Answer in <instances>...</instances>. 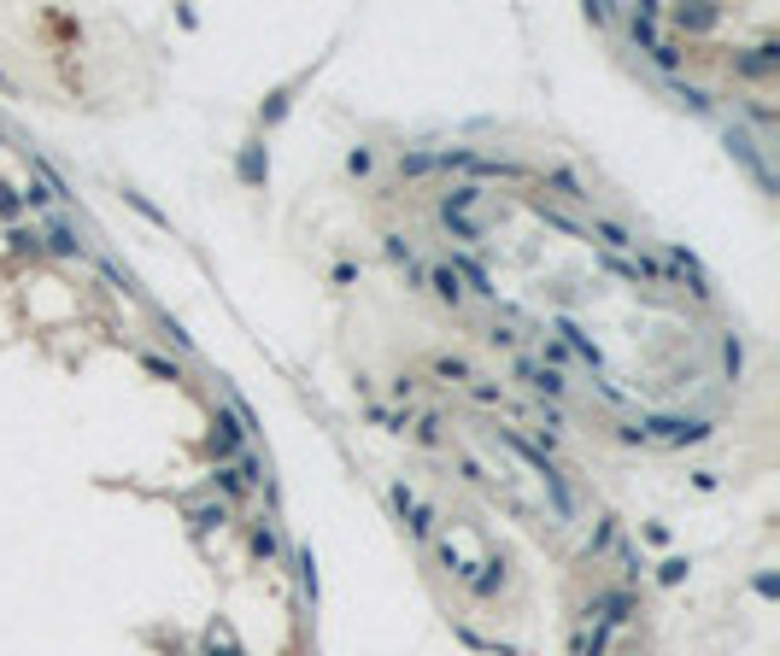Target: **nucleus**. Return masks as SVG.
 <instances>
[{
    "instance_id": "0eeeda50",
    "label": "nucleus",
    "mask_w": 780,
    "mask_h": 656,
    "mask_svg": "<svg viewBox=\"0 0 780 656\" xmlns=\"http://www.w3.org/2000/svg\"><path fill=\"white\" fill-rule=\"evenodd\" d=\"M394 504H399V510H405V516H411V528L423 533V539H435V510H428V504H417V492L405 487V481H399V487H394Z\"/></svg>"
},
{
    "instance_id": "aec40b11",
    "label": "nucleus",
    "mask_w": 780,
    "mask_h": 656,
    "mask_svg": "<svg viewBox=\"0 0 780 656\" xmlns=\"http://www.w3.org/2000/svg\"><path fill=\"white\" fill-rule=\"evenodd\" d=\"M129 206L142 211V217H153V223H165V211H158V206H147V199H142V194H129Z\"/></svg>"
},
{
    "instance_id": "412c9836",
    "label": "nucleus",
    "mask_w": 780,
    "mask_h": 656,
    "mask_svg": "<svg viewBox=\"0 0 780 656\" xmlns=\"http://www.w3.org/2000/svg\"><path fill=\"white\" fill-rule=\"evenodd\" d=\"M657 574H663L669 587H675V580H681V574H687V563H681V557H669V563H663V569H657Z\"/></svg>"
},
{
    "instance_id": "a211bd4d",
    "label": "nucleus",
    "mask_w": 780,
    "mask_h": 656,
    "mask_svg": "<svg viewBox=\"0 0 780 656\" xmlns=\"http://www.w3.org/2000/svg\"><path fill=\"white\" fill-rule=\"evenodd\" d=\"M47 235H53V247H59V252H77V247H83V240H71V229H65V223H53Z\"/></svg>"
},
{
    "instance_id": "20e7f679",
    "label": "nucleus",
    "mask_w": 780,
    "mask_h": 656,
    "mask_svg": "<svg viewBox=\"0 0 780 656\" xmlns=\"http://www.w3.org/2000/svg\"><path fill=\"white\" fill-rule=\"evenodd\" d=\"M727 153L739 158V165L752 170L757 182H763V188H775V170H768V158H763V147H757L752 135H745V129H727Z\"/></svg>"
},
{
    "instance_id": "f03ea898",
    "label": "nucleus",
    "mask_w": 780,
    "mask_h": 656,
    "mask_svg": "<svg viewBox=\"0 0 780 656\" xmlns=\"http://www.w3.org/2000/svg\"><path fill=\"white\" fill-rule=\"evenodd\" d=\"M493 433H499V440H505V446H511L516 458L528 463V469H534L540 481H546V492H552V504H557V516H575V492H569V481L557 475L552 463H546V451H534V446L523 440V433H511V428H493Z\"/></svg>"
},
{
    "instance_id": "4be33fe9",
    "label": "nucleus",
    "mask_w": 780,
    "mask_h": 656,
    "mask_svg": "<svg viewBox=\"0 0 780 656\" xmlns=\"http://www.w3.org/2000/svg\"><path fill=\"white\" fill-rule=\"evenodd\" d=\"M346 170H353V176H364V170H370V153H364V147H358V153H346Z\"/></svg>"
},
{
    "instance_id": "6ab92c4d",
    "label": "nucleus",
    "mask_w": 780,
    "mask_h": 656,
    "mask_svg": "<svg viewBox=\"0 0 780 656\" xmlns=\"http://www.w3.org/2000/svg\"><path fill=\"white\" fill-rule=\"evenodd\" d=\"M147 369H153V376H171V381H176V363H171V358H158V352H147Z\"/></svg>"
},
{
    "instance_id": "4468645a",
    "label": "nucleus",
    "mask_w": 780,
    "mask_h": 656,
    "mask_svg": "<svg viewBox=\"0 0 780 656\" xmlns=\"http://www.w3.org/2000/svg\"><path fill=\"white\" fill-rule=\"evenodd\" d=\"M722 363H727V376H734V381H739V363H745V346H739V340H734V335H727V340H722Z\"/></svg>"
},
{
    "instance_id": "423d86ee",
    "label": "nucleus",
    "mask_w": 780,
    "mask_h": 656,
    "mask_svg": "<svg viewBox=\"0 0 780 656\" xmlns=\"http://www.w3.org/2000/svg\"><path fill=\"white\" fill-rule=\"evenodd\" d=\"M516 376H523V381H528V387H534V393H546V399H557V393H564V376H557L552 363L540 369L534 358H516Z\"/></svg>"
},
{
    "instance_id": "dca6fc26",
    "label": "nucleus",
    "mask_w": 780,
    "mask_h": 656,
    "mask_svg": "<svg viewBox=\"0 0 780 656\" xmlns=\"http://www.w3.org/2000/svg\"><path fill=\"white\" fill-rule=\"evenodd\" d=\"M217 522H223V504H206V510H194V528H199V533L217 528Z\"/></svg>"
},
{
    "instance_id": "7ed1b4c3",
    "label": "nucleus",
    "mask_w": 780,
    "mask_h": 656,
    "mask_svg": "<svg viewBox=\"0 0 780 656\" xmlns=\"http://www.w3.org/2000/svg\"><path fill=\"white\" fill-rule=\"evenodd\" d=\"M482 199H487L482 188H452V194H446L440 217L452 223V235H464V240H482V235H487V223L475 217V206H482Z\"/></svg>"
},
{
    "instance_id": "9d476101",
    "label": "nucleus",
    "mask_w": 780,
    "mask_h": 656,
    "mask_svg": "<svg viewBox=\"0 0 780 656\" xmlns=\"http://www.w3.org/2000/svg\"><path fill=\"white\" fill-rule=\"evenodd\" d=\"M428 281H435V294L446 299V305H458V299H464V288H458V270H452V264H440Z\"/></svg>"
},
{
    "instance_id": "9b49d317",
    "label": "nucleus",
    "mask_w": 780,
    "mask_h": 656,
    "mask_svg": "<svg viewBox=\"0 0 780 656\" xmlns=\"http://www.w3.org/2000/svg\"><path fill=\"white\" fill-rule=\"evenodd\" d=\"M557 335H564L569 346H575V352H581V358H587V363H593V369H598V346H593V340L581 335V328H575V322H557Z\"/></svg>"
},
{
    "instance_id": "39448f33",
    "label": "nucleus",
    "mask_w": 780,
    "mask_h": 656,
    "mask_svg": "<svg viewBox=\"0 0 780 656\" xmlns=\"http://www.w3.org/2000/svg\"><path fill=\"white\" fill-rule=\"evenodd\" d=\"M663 264L675 270V281H687V288H693L698 299H710V276H704V270H698V258H693V252L669 247V252H663Z\"/></svg>"
},
{
    "instance_id": "f3484780",
    "label": "nucleus",
    "mask_w": 780,
    "mask_h": 656,
    "mask_svg": "<svg viewBox=\"0 0 780 656\" xmlns=\"http://www.w3.org/2000/svg\"><path fill=\"white\" fill-rule=\"evenodd\" d=\"M253 551H258V557H276V533H270V522L253 533Z\"/></svg>"
},
{
    "instance_id": "1a4fd4ad",
    "label": "nucleus",
    "mask_w": 780,
    "mask_h": 656,
    "mask_svg": "<svg viewBox=\"0 0 780 656\" xmlns=\"http://www.w3.org/2000/svg\"><path fill=\"white\" fill-rule=\"evenodd\" d=\"M387 252H394L399 264L411 270V281H417V288H423V281H428V270H423V264H417V252H411V247H405V235H387Z\"/></svg>"
},
{
    "instance_id": "f257e3e1",
    "label": "nucleus",
    "mask_w": 780,
    "mask_h": 656,
    "mask_svg": "<svg viewBox=\"0 0 780 656\" xmlns=\"http://www.w3.org/2000/svg\"><path fill=\"white\" fill-rule=\"evenodd\" d=\"M622 440H646V446H693V440H710V422L698 417H646L634 428H622Z\"/></svg>"
},
{
    "instance_id": "6e6552de",
    "label": "nucleus",
    "mask_w": 780,
    "mask_h": 656,
    "mask_svg": "<svg viewBox=\"0 0 780 656\" xmlns=\"http://www.w3.org/2000/svg\"><path fill=\"white\" fill-rule=\"evenodd\" d=\"M235 446H241V422H235V417H217L212 422V451H217V458H235Z\"/></svg>"
},
{
    "instance_id": "ddd939ff",
    "label": "nucleus",
    "mask_w": 780,
    "mask_h": 656,
    "mask_svg": "<svg viewBox=\"0 0 780 656\" xmlns=\"http://www.w3.org/2000/svg\"><path fill=\"white\" fill-rule=\"evenodd\" d=\"M299 587H305V598L317 603V563H312V551H299Z\"/></svg>"
},
{
    "instance_id": "2eb2a0df",
    "label": "nucleus",
    "mask_w": 780,
    "mask_h": 656,
    "mask_svg": "<svg viewBox=\"0 0 780 656\" xmlns=\"http://www.w3.org/2000/svg\"><path fill=\"white\" fill-rule=\"evenodd\" d=\"M399 165H405V176H423V170H435V153H405Z\"/></svg>"
},
{
    "instance_id": "f8f14e48",
    "label": "nucleus",
    "mask_w": 780,
    "mask_h": 656,
    "mask_svg": "<svg viewBox=\"0 0 780 656\" xmlns=\"http://www.w3.org/2000/svg\"><path fill=\"white\" fill-rule=\"evenodd\" d=\"M264 147H241V182H264Z\"/></svg>"
}]
</instances>
